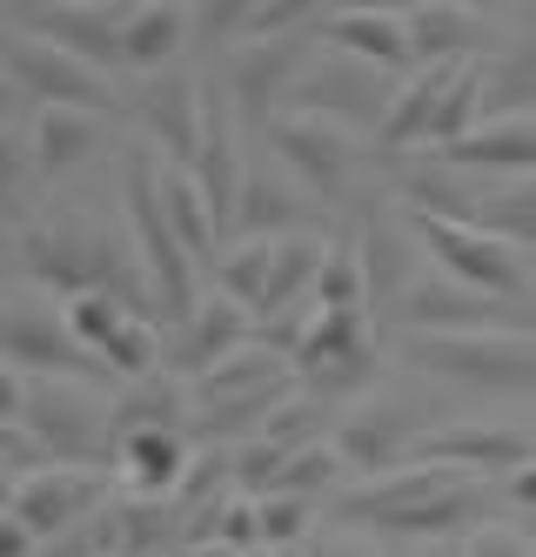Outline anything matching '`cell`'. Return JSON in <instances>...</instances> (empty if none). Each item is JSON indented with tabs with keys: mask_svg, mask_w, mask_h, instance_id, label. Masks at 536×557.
I'll list each match as a JSON object with an SVG mask.
<instances>
[{
	"mask_svg": "<svg viewBox=\"0 0 536 557\" xmlns=\"http://www.w3.org/2000/svg\"><path fill=\"white\" fill-rule=\"evenodd\" d=\"M322 510H328V497H309V491H269V497H262V544H269V550H296V544L315 531Z\"/></svg>",
	"mask_w": 536,
	"mask_h": 557,
	"instance_id": "obj_35",
	"label": "cell"
},
{
	"mask_svg": "<svg viewBox=\"0 0 536 557\" xmlns=\"http://www.w3.org/2000/svg\"><path fill=\"white\" fill-rule=\"evenodd\" d=\"M463 550L470 557H536V537H523L516 524H489V517H483V524L463 537Z\"/></svg>",
	"mask_w": 536,
	"mask_h": 557,
	"instance_id": "obj_38",
	"label": "cell"
},
{
	"mask_svg": "<svg viewBox=\"0 0 536 557\" xmlns=\"http://www.w3.org/2000/svg\"><path fill=\"white\" fill-rule=\"evenodd\" d=\"M209 188V202L228 222H241V188H249V154H241V108L222 82H209V122H201V154L188 162Z\"/></svg>",
	"mask_w": 536,
	"mask_h": 557,
	"instance_id": "obj_16",
	"label": "cell"
},
{
	"mask_svg": "<svg viewBox=\"0 0 536 557\" xmlns=\"http://www.w3.org/2000/svg\"><path fill=\"white\" fill-rule=\"evenodd\" d=\"M121 476H128L135 497H175L182 476L195 470V450H188V423H135L121 430Z\"/></svg>",
	"mask_w": 536,
	"mask_h": 557,
	"instance_id": "obj_23",
	"label": "cell"
},
{
	"mask_svg": "<svg viewBox=\"0 0 536 557\" xmlns=\"http://www.w3.org/2000/svg\"><path fill=\"white\" fill-rule=\"evenodd\" d=\"M483 476L457 470V463H429L409 457L396 470H376L362 484H342L328 497V517L356 531H396V537H457L483 524Z\"/></svg>",
	"mask_w": 536,
	"mask_h": 557,
	"instance_id": "obj_1",
	"label": "cell"
},
{
	"mask_svg": "<svg viewBox=\"0 0 536 557\" xmlns=\"http://www.w3.org/2000/svg\"><path fill=\"white\" fill-rule=\"evenodd\" d=\"M108 557H128V550H108Z\"/></svg>",
	"mask_w": 536,
	"mask_h": 557,
	"instance_id": "obj_46",
	"label": "cell"
},
{
	"mask_svg": "<svg viewBox=\"0 0 536 557\" xmlns=\"http://www.w3.org/2000/svg\"><path fill=\"white\" fill-rule=\"evenodd\" d=\"M402 195H423V202H436L449 215H470L483 228L510 235V243L536 249V175H489V188H470V195L442 188V182H409Z\"/></svg>",
	"mask_w": 536,
	"mask_h": 557,
	"instance_id": "obj_17",
	"label": "cell"
},
{
	"mask_svg": "<svg viewBox=\"0 0 536 557\" xmlns=\"http://www.w3.org/2000/svg\"><path fill=\"white\" fill-rule=\"evenodd\" d=\"M255 8H262V0H201V27H209V34H241Z\"/></svg>",
	"mask_w": 536,
	"mask_h": 557,
	"instance_id": "obj_39",
	"label": "cell"
},
{
	"mask_svg": "<svg viewBox=\"0 0 536 557\" xmlns=\"http://www.w3.org/2000/svg\"><path fill=\"white\" fill-rule=\"evenodd\" d=\"M497 484H503V497H510V504L536 510V457H529V463H516L510 476H497Z\"/></svg>",
	"mask_w": 536,
	"mask_h": 557,
	"instance_id": "obj_41",
	"label": "cell"
},
{
	"mask_svg": "<svg viewBox=\"0 0 536 557\" xmlns=\"http://www.w3.org/2000/svg\"><path fill=\"white\" fill-rule=\"evenodd\" d=\"M114 517H121V550H128V557L169 550V537L182 524L175 497H128V504H114Z\"/></svg>",
	"mask_w": 536,
	"mask_h": 557,
	"instance_id": "obj_34",
	"label": "cell"
},
{
	"mask_svg": "<svg viewBox=\"0 0 536 557\" xmlns=\"http://www.w3.org/2000/svg\"><path fill=\"white\" fill-rule=\"evenodd\" d=\"M416 457L429 463H457L470 476H510L516 463L536 457V436L529 430H503V423H449V430H423L416 436Z\"/></svg>",
	"mask_w": 536,
	"mask_h": 557,
	"instance_id": "obj_18",
	"label": "cell"
},
{
	"mask_svg": "<svg viewBox=\"0 0 536 557\" xmlns=\"http://www.w3.org/2000/svg\"><path fill=\"white\" fill-rule=\"evenodd\" d=\"M483 108L489 114H523L536 108V34L510 41L497 61H483ZM483 114V122H489Z\"/></svg>",
	"mask_w": 536,
	"mask_h": 557,
	"instance_id": "obj_32",
	"label": "cell"
},
{
	"mask_svg": "<svg viewBox=\"0 0 536 557\" xmlns=\"http://www.w3.org/2000/svg\"><path fill=\"white\" fill-rule=\"evenodd\" d=\"M121 202H128V222H135V243H141V262H148V289L154 302L169 309V323L195 315L201 289H195V256L169 222V202H161V148H128L121 162Z\"/></svg>",
	"mask_w": 536,
	"mask_h": 557,
	"instance_id": "obj_6",
	"label": "cell"
},
{
	"mask_svg": "<svg viewBox=\"0 0 536 557\" xmlns=\"http://www.w3.org/2000/svg\"><path fill=\"white\" fill-rule=\"evenodd\" d=\"M309 41L302 34H282V41H249L228 54V95L241 108V128H269L275 114L288 108V95H296L302 67H309Z\"/></svg>",
	"mask_w": 536,
	"mask_h": 557,
	"instance_id": "obj_11",
	"label": "cell"
},
{
	"mask_svg": "<svg viewBox=\"0 0 536 557\" xmlns=\"http://www.w3.org/2000/svg\"><path fill=\"white\" fill-rule=\"evenodd\" d=\"M135 122L169 162H195L201 154V122H209V82H188L175 67L148 74L135 88Z\"/></svg>",
	"mask_w": 536,
	"mask_h": 557,
	"instance_id": "obj_14",
	"label": "cell"
},
{
	"mask_svg": "<svg viewBox=\"0 0 536 557\" xmlns=\"http://www.w3.org/2000/svg\"><path fill=\"white\" fill-rule=\"evenodd\" d=\"M8 74L27 101H67V108H101V114L114 108V74L95 67L88 54L48 41V34L27 27V21L8 34Z\"/></svg>",
	"mask_w": 536,
	"mask_h": 557,
	"instance_id": "obj_10",
	"label": "cell"
},
{
	"mask_svg": "<svg viewBox=\"0 0 536 557\" xmlns=\"http://www.w3.org/2000/svg\"><path fill=\"white\" fill-rule=\"evenodd\" d=\"M175 557H249V550H235V544H222V537H182Z\"/></svg>",
	"mask_w": 536,
	"mask_h": 557,
	"instance_id": "obj_42",
	"label": "cell"
},
{
	"mask_svg": "<svg viewBox=\"0 0 536 557\" xmlns=\"http://www.w3.org/2000/svg\"><path fill=\"white\" fill-rule=\"evenodd\" d=\"M275 256H282V235H241V243H228L222 256H215V275H222V289L235 296V302H249L255 315H262V302H269V283H275Z\"/></svg>",
	"mask_w": 536,
	"mask_h": 557,
	"instance_id": "obj_31",
	"label": "cell"
},
{
	"mask_svg": "<svg viewBox=\"0 0 536 557\" xmlns=\"http://www.w3.org/2000/svg\"><path fill=\"white\" fill-rule=\"evenodd\" d=\"M409 34H416L423 61H476V48L497 41L489 8H476V0H423L409 14Z\"/></svg>",
	"mask_w": 536,
	"mask_h": 557,
	"instance_id": "obj_27",
	"label": "cell"
},
{
	"mask_svg": "<svg viewBox=\"0 0 536 557\" xmlns=\"http://www.w3.org/2000/svg\"><path fill=\"white\" fill-rule=\"evenodd\" d=\"M27 27H40L48 41L74 48V54H88L108 74L128 67V48H121V0H48L40 14H27Z\"/></svg>",
	"mask_w": 536,
	"mask_h": 557,
	"instance_id": "obj_22",
	"label": "cell"
},
{
	"mask_svg": "<svg viewBox=\"0 0 536 557\" xmlns=\"http://www.w3.org/2000/svg\"><path fill=\"white\" fill-rule=\"evenodd\" d=\"M0 463H8V476H34V470H48V463H61V457L48 450V436H40L34 423H14V417H8V436H0Z\"/></svg>",
	"mask_w": 536,
	"mask_h": 557,
	"instance_id": "obj_37",
	"label": "cell"
},
{
	"mask_svg": "<svg viewBox=\"0 0 536 557\" xmlns=\"http://www.w3.org/2000/svg\"><path fill=\"white\" fill-rule=\"evenodd\" d=\"M470 61H423V67H409L402 74V88H396V101H389V114H383V148H436V122H442V95L457 88V74H463Z\"/></svg>",
	"mask_w": 536,
	"mask_h": 557,
	"instance_id": "obj_20",
	"label": "cell"
},
{
	"mask_svg": "<svg viewBox=\"0 0 536 557\" xmlns=\"http://www.w3.org/2000/svg\"><path fill=\"white\" fill-rule=\"evenodd\" d=\"M8 417L34 423L61 463H114L121 457L114 404H95L74 376H34V370L8 363Z\"/></svg>",
	"mask_w": 536,
	"mask_h": 557,
	"instance_id": "obj_5",
	"label": "cell"
},
{
	"mask_svg": "<svg viewBox=\"0 0 536 557\" xmlns=\"http://www.w3.org/2000/svg\"><path fill=\"white\" fill-rule=\"evenodd\" d=\"M288 101L322 108V114H336V122H349V128H383L396 88H389V67H369V61H356L342 48H328V61L302 67V82H296Z\"/></svg>",
	"mask_w": 536,
	"mask_h": 557,
	"instance_id": "obj_12",
	"label": "cell"
},
{
	"mask_svg": "<svg viewBox=\"0 0 536 557\" xmlns=\"http://www.w3.org/2000/svg\"><path fill=\"white\" fill-rule=\"evenodd\" d=\"M503 309L510 302L457 283V275H442L436 262H429V275L396 289V323L402 330H470V323H489V315H503Z\"/></svg>",
	"mask_w": 536,
	"mask_h": 557,
	"instance_id": "obj_21",
	"label": "cell"
},
{
	"mask_svg": "<svg viewBox=\"0 0 536 557\" xmlns=\"http://www.w3.org/2000/svg\"><path fill=\"white\" fill-rule=\"evenodd\" d=\"M302 557H383L369 537H356V524H349V537H322V544H309Z\"/></svg>",
	"mask_w": 536,
	"mask_h": 557,
	"instance_id": "obj_40",
	"label": "cell"
},
{
	"mask_svg": "<svg viewBox=\"0 0 536 557\" xmlns=\"http://www.w3.org/2000/svg\"><path fill=\"white\" fill-rule=\"evenodd\" d=\"M161 202H169V222H175V235L188 243L195 262L222 256V215H215L209 188H201V175L188 162H169V154H161Z\"/></svg>",
	"mask_w": 536,
	"mask_h": 557,
	"instance_id": "obj_29",
	"label": "cell"
},
{
	"mask_svg": "<svg viewBox=\"0 0 536 557\" xmlns=\"http://www.w3.org/2000/svg\"><path fill=\"white\" fill-rule=\"evenodd\" d=\"M249 323H255V309L235 302L228 289H222L215 302H195V315H182V323H175L169 363H175L182 376H201L209 363H222L235 343H249Z\"/></svg>",
	"mask_w": 536,
	"mask_h": 557,
	"instance_id": "obj_26",
	"label": "cell"
},
{
	"mask_svg": "<svg viewBox=\"0 0 536 557\" xmlns=\"http://www.w3.org/2000/svg\"><path fill=\"white\" fill-rule=\"evenodd\" d=\"M322 256H328V243L322 235H282V256H275V283H269V302H262V315L275 323V315H288L296 323V309L302 302H315V275H322Z\"/></svg>",
	"mask_w": 536,
	"mask_h": 557,
	"instance_id": "obj_30",
	"label": "cell"
},
{
	"mask_svg": "<svg viewBox=\"0 0 536 557\" xmlns=\"http://www.w3.org/2000/svg\"><path fill=\"white\" fill-rule=\"evenodd\" d=\"M328 14H336V0H262L249 27H241V41H282V34H302Z\"/></svg>",
	"mask_w": 536,
	"mask_h": 557,
	"instance_id": "obj_36",
	"label": "cell"
},
{
	"mask_svg": "<svg viewBox=\"0 0 536 557\" xmlns=\"http://www.w3.org/2000/svg\"><path fill=\"white\" fill-rule=\"evenodd\" d=\"M409 557H470V550H463V544H449V537H423Z\"/></svg>",
	"mask_w": 536,
	"mask_h": 557,
	"instance_id": "obj_44",
	"label": "cell"
},
{
	"mask_svg": "<svg viewBox=\"0 0 536 557\" xmlns=\"http://www.w3.org/2000/svg\"><path fill=\"white\" fill-rule=\"evenodd\" d=\"M436 162L457 169V175H536V108L489 114V122L470 128L463 141L436 148Z\"/></svg>",
	"mask_w": 536,
	"mask_h": 557,
	"instance_id": "obj_19",
	"label": "cell"
},
{
	"mask_svg": "<svg viewBox=\"0 0 536 557\" xmlns=\"http://www.w3.org/2000/svg\"><path fill=\"white\" fill-rule=\"evenodd\" d=\"M402 228L416 235V249L442 269V275H457V283L483 289V296H497V302H523L529 296V249L510 243V235L497 228H483L470 215H449L436 202H423V195H402Z\"/></svg>",
	"mask_w": 536,
	"mask_h": 557,
	"instance_id": "obj_3",
	"label": "cell"
},
{
	"mask_svg": "<svg viewBox=\"0 0 536 557\" xmlns=\"http://www.w3.org/2000/svg\"><path fill=\"white\" fill-rule=\"evenodd\" d=\"M416 436H423V410L383 396V404H356L336 423V450H342L349 476H376V470H396L416 457Z\"/></svg>",
	"mask_w": 536,
	"mask_h": 557,
	"instance_id": "obj_15",
	"label": "cell"
},
{
	"mask_svg": "<svg viewBox=\"0 0 536 557\" xmlns=\"http://www.w3.org/2000/svg\"><path fill=\"white\" fill-rule=\"evenodd\" d=\"M336 8H376V14H416L423 0H336Z\"/></svg>",
	"mask_w": 536,
	"mask_h": 557,
	"instance_id": "obj_43",
	"label": "cell"
},
{
	"mask_svg": "<svg viewBox=\"0 0 536 557\" xmlns=\"http://www.w3.org/2000/svg\"><path fill=\"white\" fill-rule=\"evenodd\" d=\"M21 269H27V283L34 289H48V296H80V289H114V296H128L148 309V289H141V275L121 262L95 228H74V222H34L21 228Z\"/></svg>",
	"mask_w": 536,
	"mask_h": 557,
	"instance_id": "obj_7",
	"label": "cell"
},
{
	"mask_svg": "<svg viewBox=\"0 0 536 557\" xmlns=\"http://www.w3.org/2000/svg\"><path fill=\"white\" fill-rule=\"evenodd\" d=\"M369 289H376L369 249L362 243H328L322 275H315V309H369Z\"/></svg>",
	"mask_w": 536,
	"mask_h": 557,
	"instance_id": "obj_33",
	"label": "cell"
},
{
	"mask_svg": "<svg viewBox=\"0 0 536 557\" xmlns=\"http://www.w3.org/2000/svg\"><path fill=\"white\" fill-rule=\"evenodd\" d=\"M262 135L275 148V162L296 175L309 195H322V202H342V195H349V182H356V128L349 122L288 101Z\"/></svg>",
	"mask_w": 536,
	"mask_h": 557,
	"instance_id": "obj_8",
	"label": "cell"
},
{
	"mask_svg": "<svg viewBox=\"0 0 536 557\" xmlns=\"http://www.w3.org/2000/svg\"><path fill=\"white\" fill-rule=\"evenodd\" d=\"M182 41H188V14L175 0H121V48H128V67H141V74L175 67Z\"/></svg>",
	"mask_w": 536,
	"mask_h": 557,
	"instance_id": "obj_28",
	"label": "cell"
},
{
	"mask_svg": "<svg viewBox=\"0 0 536 557\" xmlns=\"http://www.w3.org/2000/svg\"><path fill=\"white\" fill-rule=\"evenodd\" d=\"M108 504H114L108 463H48V470L14 476V484H8V517H21L40 544L80 531V524H88V517H101Z\"/></svg>",
	"mask_w": 536,
	"mask_h": 557,
	"instance_id": "obj_9",
	"label": "cell"
},
{
	"mask_svg": "<svg viewBox=\"0 0 536 557\" xmlns=\"http://www.w3.org/2000/svg\"><path fill=\"white\" fill-rule=\"evenodd\" d=\"M328 27V48H342L369 67H389V74H409L423 67L416 54V34H409V14H376V8H336L322 21Z\"/></svg>",
	"mask_w": 536,
	"mask_h": 557,
	"instance_id": "obj_25",
	"label": "cell"
},
{
	"mask_svg": "<svg viewBox=\"0 0 536 557\" xmlns=\"http://www.w3.org/2000/svg\"><path fill=\"white\" fill-rule=\"evenodd\" d=\"M8 363L34 370V376H88L101 356L74 336L67 323V302H40V296H14L8 309Z\"/></svg>",
	"mask_w": 536,
	"mask_h": 557,
	"instance_id": "obj_13",
	"label": "cell"
},
{
	"mask_svg": "<svg viewBox=\"0 0 536 557\" xmlns=\"http://www.w3.org/2000/svg\"><path fill=\"white\" fill-rule=\"evenodd\" d=\"M296 356L275 349V343H235L222 363H209L201 376H188L195 396V423L215 430V436H255L288 396H296Z\"/></svg>",
	"mask_w": 536,
	"mask_h": 557,
	"instance_id": "obj_4",
	"label": "cell"
},
{
	"mask_svg": "<svg viewBox=\"0 0 536 557\" xmlns=\"http://www.w3.org/2000/svg\"><path fill=\"white\" fill-rule=\"evenodd\" d=\"M402 356L436 383L476 396H536V336L503 323L470 330H402Z\"/></svg>",
	"mask_w": 536,
	"mask_h": 557,
	"instance_id": "obj_2",
	"label": "cell"
},
{
	"mask_svg": "<svg viewBox=\"0 0 536 557\" xmlns=\"http://www.w3.org/2000/svg\"><path fill=\"white\" fill-rule=\"evenodd\" d=\"M108 135V114L101 108H67V101H40L34 122H27V162L34 175H67L80 169Z\"/></svg>",
	"mask_w": 536,
	"mask_h": 557,
	"instance_id": "obj_24",
	"label": "cell"
},
{
	"mask_svg": "<svg viewBox=\"0 0 536 557\" xmlns=\"http://www.w3.org/2000/svg\"><path fill=\"white\" fill-rule=\"evenodd\" d=\"M476 8H497V0H476Z\"/></svg>",
	"mask_w": 536,
	"mask_h": 557,
	"instance_id": "obj_45",
	"label": "cell"
}]
</instances>
